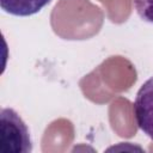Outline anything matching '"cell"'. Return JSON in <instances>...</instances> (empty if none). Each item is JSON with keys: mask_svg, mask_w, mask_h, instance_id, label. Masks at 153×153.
<instances>
[{"mask_svg": "<svg viewBox=\"0 0 153 153\" xmlns=\"http://www.w3.org/2000/svg\"><path fill=\"white\" fill-rule=\"evenodd\" d=\"M51 0H0L1 8L12 16L29 17L38 13Z\"/></svg>", "mask_w": 153, "mask_h": 153, "instance_id": "3957f363", "label": "cell"}, {"mask_svg": "<svg viewBox=\"0 0 153 153\" xmlns=\"http://www.w3.org/2000/svg\"><path fill=\"white\" fill-rule=\"evenodd\" d=\"M134 112L137 127L153 140V76L139 88L134 102Z\"/></svg>", "mask_w": 153, "mask_h": 153, "instance_id": "7a4b0ae2", "label": "cell"}, {"mask_svg": "<svg viewBox=\"0 0 153 153\" xmlns=\"http://www.w3.org/2000/svg\"><path fill=\"white\" fill-rule=\"evenodd\" d=\"M134 7L142 20L153 24V0H134Z\"/></svg>", "mask_w": 153, "mask_h": 153, "instance_id": "277c9868", "label": "cell"}, {"mask_svg": "<svg viewBox=\"0 0 153 153\" xmlns=\"http://www.w3.org/2000/svg\"><path fill=\"white\" fill-rule=\"evenodd\" d=\"M0 149L2 153H30L32 141L23 118L11 108L0 111Z\"/></svg>", "mask_w": 153, "mask_h": 153, "instance_id": "6da1fadb", "label": "cell"}]
</instances>
